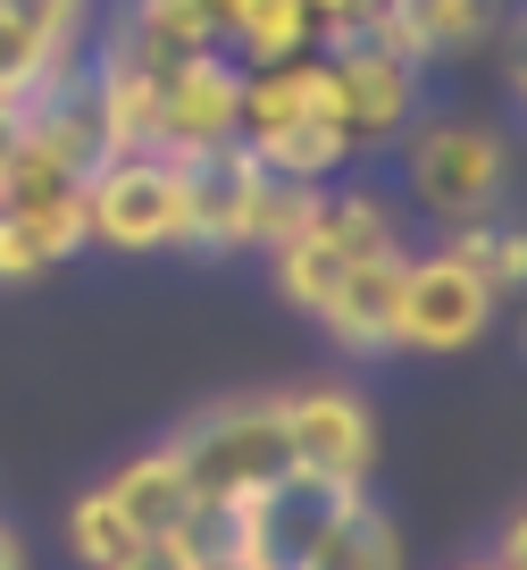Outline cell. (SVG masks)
Returning <instances> with one entry per match:
<instances>
[{
    "instance_id": "obj_1",
    "label": "cell",
    "mask_w": 527,
    "mask_h": 570,
    "mask_svg": "<svg viewBox=\"0 0 527 570\" xmlns=\"http://www.w3.org/2000/svg\"><path fill=\"white\" fill-rule=\"evenodd\" d=\"M243 151L260 168H277V177H301V185H327L351 160L327 51H294V59H268V68H243Z\"/></svg>"
},
{
    "instance_id": "obj_2",
    "label": "cell",
    "mask_w": 527,
    "mask_h": 570,
    "mask_svg": "<svg viewBox=\"0 0 527 570\" xmlns=\"http://www.w3.org/2000/svg\"><path fill=\"white\" fill-rule=\"evenodd\" d=\"M168 453L185 470V487H193V503H251L260 487H277L294 470L277 394H227V403L193 411L168 436Z\"/></svg>"
},
{
    "instance_id": "obj_3",
    "label": "cell",
    "mask_w": 527,
    "mask_h": 570,
    "mask_svg": "<svg viewBox=\"0 0 527 570\" xmlns=\"http://www.w3.org/2000/svg\"><path fill=\"white\" fill-rule=\"evenodd\" d=\"M394 142H402V185H410V202H419L427 218L460 227V218L503 210V194H510L503 126H486V118H410Z\"/></svg>"
},
{
    "instance_id": "obj_4",
    "label": "cell",
    "mask_w": 527,
    "mask_h": 570,
    "mask_svg": "<svg viewBox=\"0 0 527 570\" xmlns=\"http://www.w3.org/2000/svg\"><path fill=\"white\" fill-rule=\"evenodd\" d=\"M185 185H193V160H168V151H109V160L84 177V244L185 252Z\"/></svg>"
},
{
    "instance_id": "obj_5",
    "label": "cell",
    "mask_w": 527,
    "mask_h": 570,
    "mask_svg": "<svg viewBox=\"0 0 527 570\" xmlns=\"http://www.w3.org/2000/svg\"><path fill=\"white\" fill-rule=\"evenodd\" d=\"M494 294L460 252H402V303H394V353H469L494 327Z\"/></svg>"
},
{
    "instance_id": "obj_6",
    "label": "cell",
    "mask_w": 527,
    "mask_h": 570,
    "mask_svg": "<svg viewBox=\"0 0 527 570\" xmlns=\"http://www.w3.org/2000/svg\"><path fill=\"white\" fill-rule=\"evenodd\" d=\"M227 142H243V68L227 51H193L151 76V151L210 160Z\"/></svg>"
},
{
    "instance_id": "obj_7",
    "label": "cell",
    "mask_w": 527,
    "mask_h": 570,
    "mask_svg": "<svg viewBox=\"0 0 527 570\" xmlns=\"http://www.w3.org/2000/svg\"><path fill=\"white\" fill-rule=\"evenodd\" d=\"M277 420H285L294 470H310L327 487H369L377 428H369V403L351 386H294V394H277Z\"/></svg>"
},
{
    "instance_id": "obj_8",
    "label": "cell",
    "mask_w": 527,
    "mask_h": 570,
    "mask_svg": "<svg viewBox=\"0 0 527 570\" xmlns=\"http://www.w3.org/2000/svg\"><path fill=\"white\" fill-rule=\"evenodd\" d=\"M327 76H335V109H344L351 151L394 142L410 118H419V59H402L394 42H377V35L335 42V51H327Z\"/></svg>"
},
{
    "instance_id": "obj_9",
    "label": "cell",
    "mask_w": 527,
    "mask_h": 570,
    "mask_svg": "<svg viewBox=\"0 0 527 570\" xmlns=\"http://www.w3.org/2000/svg\"><path fill=\"white\" fill-rule=\"evenodd\" d=\"M84 59V0H0V101H34Z\"/></svg>"
},
{
    "instance_id": "obj_10",
    "label": "cell",
    "mask_w": 527,
    "mask_h": 570,
    "mask_svg": "<svg viewBox=\"0 0 527 570\" xmlns=\"http://www.w3.org/2000/svg\"><path fill=\"white\" fill-rule=\"evenodd\" d=\"M260 185L268 168L251 160L243 142H227V151H210V160H193V185H185V252H243L251 227H260Z\"/></svg>"
},
{
    "instance_id": "obj_11",
    "label": "cell",
    "mask_w": 527,
    "mask_h": 570,
    "mask_svg": "<svg viewBox=\"0 0 527 570\" xmlns=\"http://www.w3.org/2000/svg\"><path fill=\"white\" fill-rule=\"evenodd\" d=\"M369 35L419 59V68H436V59H469L477 42L503 35V0H377Z\"/></svg>"
},
{
    "instance_id": "obj_12",
    "label": "cell",
    "mask_w": 527,
    "mask_h": 570,
    "mask_svg": "<svg viewBox=\"0 0 527 570\" xmlns=\"http://www.w3.org/2000/svg\"><path fill=\"white\" fill-rule=\"evenodd\" d=\"M394 303H402V244H394V252H369V261H351L310 320L335 336V353L377 361V353H394Z\"/></svg>"
},
{
    "instance_id": "obj_13",
    "label": "cell",
    "mask_w": 527,
    "mask_h": 570,
    "mask_svg": "<svg viewBox=\"0 0 527 570\" xmlns=\"http://www.w3.org/2000/svg\"><path fill=\"white\" fill-rule=\"evenodd\" d=\"M101 51L135 59V68H176V59H193V51H227L218 42V18L201 9V0H118V18H109Z\"/></svg>"
},
{
    "instance_id": "obj_14",
    "label": "cell",
    "mask_w": 527,
    "mask_h": 570,
    "mask_svg": "<svg viewBox=\"0 0 527 570\" xmlns=\"http://www.w3.org/2000/svg\"><path fill=\"white\" fill-rule=\"evenodd\" d=\"M301 570H402V529L369 503V487H351V495L335 503V520L318 529V546H310Z\"/></svg>"
},
{
    "instance_id": "obj_15",
    "label": "cell",
    "mask_w": 527,
    "mask_h": 570,
    "mask_svg": "<svg viewBox=\"0 0 527 570\" xmlns=\"http://www.w3.org/2000/svg\"><path fill=\"white\" fill-rule=\"evenodd\" d=\"M109 503L135 520V537H168V529H185V520H193V487H185V470H176L168 445L135 453V462L109 479Z\"/></svg>"
},
{
    "instance_id": "obj_16",
    "label": "cell",
    "mask_w": 527,
    "mask_h": 570,
    "mask_svg": "<svg viewBox=\"0 0 527 570\" xmlns=\"http://www.w3.org/2000/svg\"><path fill=\"white\" fill-rule=\"evenodd\" d=\"M218 42H235V51H227L235 68H268V59L318 51V26H310V9H301V0H243Z\"/></svg>"
},
{
    "instance_id": "obj_17",
    "label": "cell",
    "mask_w": 527,
    "mask_h": 570,
    "mask_svg": "<svg viewBox=\"0 0 527 570\" xmlns=\"http://www.w3.org/2000/svg\"><path fill=\"white\" fill-rule=\"evenodd\" d=\"M444 252H460V261H469L477 277L494 285V294H510V285H519V268H527V235H519V227H503L494 210H486V218H460Z\"/></svg>"
},
{
    "instance_id": "obj_18",
    "label": "cell",
    "mask_w": 527,
    "mask_h": 570,
    "mask_svg": "<svg viewBox=\"0 0 527 570\" xmlns=\"http://www.w3.org/2000/svg\"><path fill=\"white\" fill-rule=\"evenodd\" d=\"M126 546H135V520L109 503V487H84V495L68 503V553H76L84 570H109Z\"/></svg>"
},
{
    "instance_id": "obj_19",
    "label": "cell",
    "mask_w": 527,
    "mask_h": 570,
    "mask_svg": "<svg viewBox=\"0 0 527 570\" xmlns=\"http://www.w3.org/2000/svg\"><path fill=\"white\" fill-rule=\"evenodd\" d=\"M109 570H210V562L193 553V537H185V529H168V537H135Z\"/></svg>"
},
{
    "instance_id": "obj_20",
    "label": "cell",
    "mask_w": 527,
    "mask_h": 570,
    "mask_svg": "<svg viewBox=\"0 0 527 570\" xmlns=\"http://www.w3.org/2000/svg\"><path fill=\"white\" fill-rule=\"evenodd\" d=\"M42 268H51V252L34 244V227H26V218H9V210H0V285H34Z\"/></svg>"
},
{
    "instance_id": "obj_21",
    "label": "cell",
    "mask_w": 527,
    "mask_h": 570,
    "mask_svg": "<svg viewBox=\"0 0 527 570\" xmlns=\"http://www.w3.org/2000/svg\"><path fill=\"white\" fill-rule=\"evenodd\" d=\"M18 135H26V109H18V101H0V168H9V151H18Z\"/></svg>"
},
{
    "instance_id": "obj_22",
    "label": "cell",
    "mask_w": 527,
    "mask_h": 570,
    "mask_svg": "<svg viewBox=\"0 0 527 570\" xmlns=\"http://www.w3.org/2000/svg\"><path fill=\"white\" fill-rule=\"evenodd\" d=\"M0 570H26V546H18V529L0 520Z\"/></svg>"
},
{
    "instance_id": "obj_23",
    "label": "cell",
    "mask_w": 527,
    "mask_h": 570,
    "mask_svg": "<svg viewBox=\"0 0 527 570\" xmlns=\"http://www.w3.org/2000/svg\"><path fill=\"white\" fill-rule=\"evenodd\" d=\"M453 570H510V562H494V553H469V562H453Z\"/></svg>"
}]
</instances>
